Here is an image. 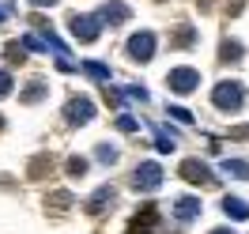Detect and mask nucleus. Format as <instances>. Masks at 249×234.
Masks as SVG:
<instances>
[{
	"label": "nucleus",
	"mask_w": 249,
	"mask_h": 234,
	"mask_svg": "<svg viewBox=\"0 0 249 234\" xmlns=\"http://www.w3.org/2000/svg\"><path fill=\"white\" fill-rule=\"evenodd\" d=\"M159 223V212H155V204H147L140 216L132 219V234H151V227Z\"/></svg>",
	"instance_id": "obj_12"
},
{
	"label": "nucleus",
	"mask_w": 249,
	"mask_h": 234,
	"mask_svg": "<svg viewBox=\"0 0 249 234\" xmlns=\"http://www.w3.org/2000/svg\"><path fill=\"white\" fill-rule=\"evenodd\" d=\"M223 61H231V64H238L242 61V42H223V53H219Z\"/></svg>",
	"instance_id": "obj_20"
},
{
	"label": "nucleus",
	"mask_w": 249,
	"mask_h": 234,
	"mask_svg": "<svg viewBox=\"0 0 249 234\" xmlns=\"http://www.w3.org/2000/svg\"><path fill=\"white\" fill-rule=\"evenodd\" d=\"M170 117H174V121H181V125H193V113H189L185 106H170Z\"/></svg>",
	"instance_id": "obj_25"
},
{
	"label": "nucleus",
	"mask_w": 249,
	"mask_h": 234,
	"mask_svg": "<svg viewBox=\"0 0 249 234\" xmlns=\"http://www.w3.org/2000/svg\"><path fill=\"white\" fill-rule=\"evenodd\" d=\"M113 200H117V189H113V185H102V189H94V197L87 200V212H91V216H102Z\"/></svg>",
	"instance_id": "obj_10"
},
{
	"label": "nucleus",
	"mask_w": 249,
	"mask_h": 234,
	"mask_svg": "<svg viewBox=\"0 0 249 234\" xmlns=\"http://www.w3.org/2000/svg\"><path fill=\"white\" fill-rule=\"evenodd\" d=\"M19 46H23V49H34V53H46V42H42L38 34H23V38H19Z\"/></svg>",
	"instance_id": "obj_21"
},
{
	"label": "nucleus",
	"mask_w": 249,
	"mask_h": 234,
	"mask_svg": "<svg viewBox=\"0 0 249 234\" xmlns=\"http://www.w3.org/2000/svg\"><path fill=\"white\" fill-rule=\"evenodd\" d=\"M136 128H140V121H136L132 113H121V117H117V132H136Z\"/></svg>",
	"instance_id": "obj_22"
},
{
	"label": "nucleus",
	"mask_w": 249,
	"mask_h": 234,
	"mask_svg": "<svg viewBox=\"0 0 249 234\" xmlns=\"http://www.w3.org/2000/svg\"><path fill=\"white\" fill-rule=\"evenodd\" d=\"M49 200H53V208H68V204H72V193H53Z\"/></svg>",
	"instance_id": "obj_26"
},
{
	"label": "nucleus",
	"mask_w": 249,
	"mask_h": 234,
	"mask_svg": "<svg viewBox=\"0 0 249 234\" xmlns=\"http://www.w3.org/2000/svg\"><path fill=\"white\" fill-rule=\"evenodd\" d=\"M0 128H4V117H0Z\"/></svg>",
	"instance_id": "obj_31"
},
{
	"label": "nucleus",
	"mask_w": 249,
	"mask_h": 234,
	"mask_svg": "<svg viewBox=\"0 0 249 234\" xmlns=\"http://www.w3.org/2000/svg\"><path fill=\"white\" fill-rule=\"evenodd\" d=\"M49 170H53V159H49V155H34V159H31V170H27V174H31V178H46Z\"/></svg>",
	"instance_id": "obj_18"
},
{
	"label": "nucleus",
	"mask_w": 249,
	"mask_h": 234,
	"mask_svg": "<svg viewBox=\"0 0 249 234\" xmlns=\"http://www.w3.org/2000/svg\"><path fill=\"white\" fill-rule=\"evenodd\" d=\"M181 178L193 181V185H215V174L208 170V162H200V159H185L181 162Z\"/></svg>",
	"instance_id": "obj_7"
},
{
	"label": "nucleus",
	"mask_w": 249,
	"mask_h": 234,
	"mask_svg": "<svg viewBox=\"0 0 249 234\" xmlns=\"http://www.w3.org/2000/svg\"><path fill=\"white\" fill-rule=\"evenodd\" d=\"M128 19H132V8L121 4V0H109V4H102V12H98V23H109V27H121Z\"/></svg>",
	"instance_id": "obj_8"
},
{
	"label": "nucleus",
	"mask_w": 249,
	"mask_h": 234,
	"mask_svg": "<svg viewBox=\"0 0 249 234\" xmlns=\"http://www.w3.org/2000/svg\"><path fill=\"white\" fill-rule=\"evenodd\" d=\"M155 147H159V151H174V147H178V132L159 125V128H155Z\"/></svg>",
	"instance_id": "obj_17"
},
{
	"label": "nucleus",
	"mask_w": 249,
	"mask_h": 234,
	"mask_svg": "<svg viewBox=\"0 0 249 234\" xmlns=\"http://www.w3.org/2000/svg\"><path fill=\"white\" fill-rule=\"evenodd\" d=\"M223 170L231 174V178H238V181H249V162L246 159H223Z\"/></svg>",
	"instance_id": "obj_16"
},
{
	"label": "nucleus",
	"mask_w": 249,
	"mask_h": 234,
	"mask_svg": "<svg viewBox=\"0 0 249 234\" xmlns=\"http://www.w3.org/2000/svg\"><path fill=\"white\" fill-rule=\"evenodd\" d=\"M12 19V8H8V0H0V23H8Z\"/></svg>",
	"instance_id": "obj_28"
},
{
	"label": "nucleus",
	"mask_w": 249,
	"mask_h": 234,
	"mask_svg": "<svg viewBox=\"0 0 249 234\" xmlns=\"http://www.w3.org/2000/svg\"><path fill=\"white\" fill-rule=\"evenodd\" d=\"M94 155H98V159H102V162L109 166V162H117V147H109V144H98V151H94Z\"/></svg>",
	"instance_id": "obj_23"
},
{
	"label": "nucleus",
	"mask_w": 249,
	"mask_h": 234,
	"mask_svg": "<svg viewBox=\"0 0 249 234\" xmlns=\"http://www.w3.org/2000/svg\"><path fill=\"white\" fill-rule=\"evenodd\" d=\"M196 38H200L196 27H193V23H181V27L170 34V46L174 49H193V46H196Z\"/></svg>",
	"instance_id": "obj_11"
},
{
	"label": "nucleus",
	"mask_w": 249,
	"mask_h": 234,
	"mask_svg": "<svg viewBox=\"0 0 249 234\" xmlns=\"http://www.w3.org/2000/svg\"><path fill=\"white\" fill-rule=\"evenodd\" d=\"M212 102L223 113H238V109L246 106V87L238 79H223V83H215V91H212Z\"/></svg>",
	"instance_id": "obj_1"
},
{
	"label": "nucleus",
	"mask_w": 249,
	"mask_h": 234,
	"mask_svg": "<svg viewBox=\"0 0 249 234\" xmlns=\"http://www.w3.org/2000/svg\"><path fill=\"white\" fill-rule=\"evenodd\" d=\"M64 121H68V125H91V121H94V102L87 98V94L68 98V106H64Z\"/></svg>",
	"instance_id": "obj_2"
},
{
	"label": "nucleus",
	"mask_w": 249,
	"mask_h": 234,
	"mask_svg": "<svg viewBox=\"0 0 249 234\" xmlns=\"http://www.w3.org/2000/svg\"><path fill=\"white\" fill-rule=\"evenodd\" d=\"M223 212L242 223V219H249V204L242 200V197H223Z\"/></svg>",
	"instance_id": "obj_14"
},
{
	"label": "nucleus",
	"mask_w": 249,
	"mask_h": 234,
	"mask_svg": "<svg viewBox=\"0 0 249 234\" xmlns=\"http://www.w3.org/2000/svg\"><path fill=\"white\" fill-rule=\"evenodd\" d=\"M128 57L140 61V64H147L151 57H155V34H151V31L132 34V38H128Z\"/></svg>",
	"instance_id": "obj_6"
},
{
	"label": "nucleus",
	"mask_w": 249,
	"mask_h": 234,
	"mask_svg": "<svg viewBox=\"0 0 249 234\" xmlns=\"http://www.w3.org/2000/svg\"><path fill=\"white\" fill-rule=\"evenodd\" d=\"M162 178H166V174H162L159 162H140L136 174H132V185L140 189V193H155V189L162 185Z\"/></svg>",
	"instance_id": "obj_3"
},
{
	"label": "nucleus",
	"mask_w": 249,
	"mask_h": 234,
	"mask_svg": "<svg viewBox=\"0 0 249 234\" xmlns=\"http://www.w3.org/2000/svg\"><path fill=\"white\" fill-rule=\"evenodd\" d=\"M46 91H49V83H46V79H31V87H27V91L19 94V102H27V106H34V102H38V98H42Z\"/></svg>",
	"instance_id": "obj_15"
},
{
	"label": "nucleus",
	"mask_w": 249,
	"mask_h": 234,
	"mask_svg": "<svg viewBox=\"0 0 249 234\" xmlns=\"http://www.w3.org/2000/svg\"><path fill=\"white\" fill-rule=\"evenodd\" d=\"M200 212H204L200 197H178V200H174V219H178V223H193Z\"/></svg>",
	"instance_id": "obj_9"
},
{
	"label": "nucleus",
	"mask_w": 249,
	"mask_h": 234,
	"mask_svg": "<svg viewBox=\"0 0 249 234\" xmlns=\"http://www.w3.org/2000/svg\"><path fill=\"white\" fill-rule=\"evenodd\" d=\"M68 31L79 42H94L98 31H102V23H98V16H68Z\"/></svg>",
	"instance_id": "obj_5"
},
{
	"label": "nucleus",
	"mask_w": 249,
	"mask_h": 234,
	"mask_svg": "<svg viewBox=\"0 0 249 234\" xmlns=\"http://www.w3.org/2000/svg\"><path fill=\"white\" fill-rule=\"evenodd\" d=\"M27 4H31V8H53L57 0H27Z\"/></svg>",
	"instance_id": "obj_29"
},
{
	"label": "nucleus",
	"mask_w": 249,
	"mask_h": 234,
	"mask_svg": "<svg viewBox=\"0 0 249 234\" xmlns=\"http://www.w3.org/2000/svg\"><path fill=\"white\" fill-rule=\"evenodd\" d=\"M12 94V72H0V98Z\"/></svg>",
	"instance_id": "obj_27"
},
{
	"label": "nucleus",
	"mask_w": 249,
	"mask_h": 234,
	"mask_svg": "<svg viewBox=\"0 0 249 234\" xmlns=\"http://www.w3.org/2000/svg\"><path fill=\"white\" fill-rule=\"evenodd\" d=\"M79 72L91 76V79H98V83H109V79H113L109 64H102V61H83V64H79Z\"/></svg>",
	"instance_id": "obj_13"
},
{
	"label": "nucleus",
	"mask_w": 249,
	"mask_h": 234,
	"mask_svg": "<svg viewBox=\"0 0 249 234\" xmlns=\"http://www.w3.org/2000/svg\"><path fill=\"white\" fill-rule=\"evenodd\" d=\"M208 234H234V231H227V227H219V231H208Z\"/></svg>",
	"instance_id": "obj_30"
},
{
	"label": "nucleus",
	"mask_w": 249,
	"mask_h": 234,
	"mask_svg": "<svg viewBox=\"0 0 249 234\" xmlns=\"http://www.w3.org/2000/svg\"><path fill=\"white\" fill-rule=\"evenodd\" d=\"M124 94H128L132 102H147V87H140V83H132V87H124Z\"/></svg>",
	"instance_id": "obj_24"
},
{
	"label": "nucleus",
	"mask_w": 249,
	"mask_h": 234,
	"mask_svg": "<svg viewBox=\"0 0 249 234\" xmlns=\"http://www.w3.org/2000/svg\"><path fill=\"white\" fill-rule=\"evenodd\" d=\"M87 166H91V162H87L83 155H72L68 162H64V170H68V178H87Z\"/></svg>",
	"instance_id": "obj_19"
},
{
	"label": "nucleus",
	"mask_w": 249,
	"mask_h": 234,
	"mask_svg": "<svg viewBox=\"0 0 249 234\" xmlns=\"http://www.w3.org/2000/svg\"><path fill=\"white\" fill-rule=\"evenodd\" d=\"M196 79H200L196 68H170L166 72V87L174 94H189V91H196Z\"/></svg>",
	"instance_id": "obj_4"
}]
</instances>
